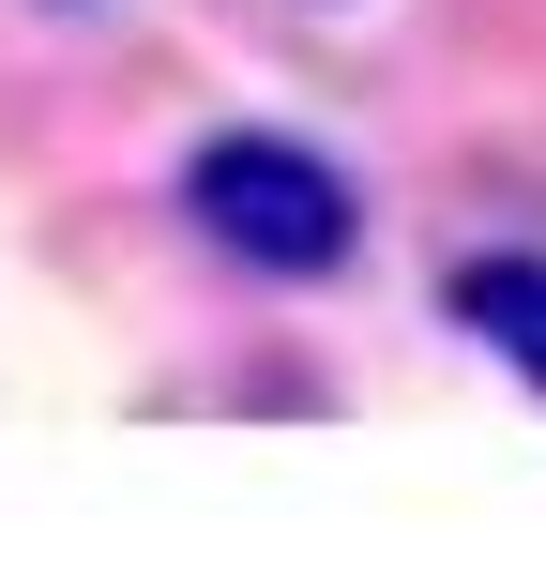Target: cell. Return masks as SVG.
Wrapping results in <instances>:
<instances>
[{
	"label": "cell",
	"mask_w": 546,
	"mask_h": 561,
	"mask_svg": "<svg viewBox=\"0 0 546 561\" xmlns=\"http://www.w3.org/2000/svg\"><path fill=\"white\" fill-rule=\"evenodd\" d=\"M182 213L243 259V274H334L364 243V197L334 152H304V137H273V122H228V137H197L182 152Z\"/></svg>",
	"instance_id": "cell-1"
},
{
	"label": "cell",
	"mask_w": 546,
	"mask_h": 561,
	"mask_svg": "<svg viewBox=\"0 0 546 561\" xmlns=\"http://www.w3.org/2000/svg\"><path fill=\"white\" fill-rule=\"evenodd\" d=\"M455 319L546 394V259H470V274H455Z\"/></svg>",
	"instance_id": "cell-2"
}]
</instances>
